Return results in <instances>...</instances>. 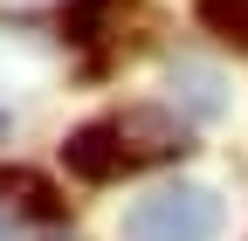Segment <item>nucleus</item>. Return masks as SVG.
<instances>
[{
	"instance_id": "1",
	"label": "nucleus",
	"mask_w": 248,
	"mask_h": 241,
	"mask_svg": "<svg viewBox=\"0 0 248 241\" xmlns=\"http://www.w3.org/2000/svg\"><path fill=\"white\" fill-rule=\"evenodd\" d=\"M221 234V193L200 179L152 186L145 200L124 207V241H214Z\"/></svg>"
},
{
	"instance_id": "2",
	"label": "nucleus",
	"mask_w": 248,
	"mask_h": 241,
	"mask_svg": "<svg viewBox=\"0 0 248 241\" xmlns=\"http://www.w3.org/2000/svg\"><path fill=\"white\" fill-rule=\"evenodd\" d=\"M124 131L117 124H83V131H69V145H62V166H69L76 179H90V186H104V179H117L124 172Z\"/></svg>"
},
{
	"instance_id": "3",
	"label": "nucleus",
	"mask_w": 248,
	"mask_h": 241,
	"mask_svg": "<svg viewBox=\"0 0 248 241\" xmlns=\"http://www.w3.org/2000/svg\"><path fill=\"white\" fill-rule=\"evenodd\" d=\"M172 104H179L186 117H221V110H228V83H221V69L179 62V69H172Z\"/></svg>"
},
{
	"instance_id": "4",
	"label": "nucleus",
	"mask_w": 248,
	"mask_h": 241,
	"mask_svg": "<svg viewBox=\"0 0 248 241\" xmlns=\"http://www.w3.org/2000/svg\"><path fill=\"white\" fill-rule=\"evenodd\" d=\"M14 193H21V207H28V214H42V221H55V214H62L55 186H48V179H35L28 166H7V172H0V200H14Z\"/></svg>"
},
{
	"instance_id": "5",
	"label": "nucleus",
	"mask_w": 248,
	"mask_h": 241,
	"mask_svg": "<svg viewBox=\"0 0 248 241\" xmlns=\"http://www.w3.org/2000/svg\"><path fill=\"white\" fill-rule=\"evenodd\" d=\"M200 28H214L221 42H234V48H248V0H200Z\"/></svg>"
},
{
	"instance_id": "6",
	"label": "nucleus",
	"mask_w": 248,
	"mask_h": 241,
	"mask_svg": "<svg viewBox=\"0 0 248 241\" xmlns=\"http://www.w3.org/2000/svg\"><path fill=\"white\" fill-rule=\"evenodd\" d=\"M110 7V0H76V7H69V35H90V21H97Z\"/></svg>"
}]
</instances>
